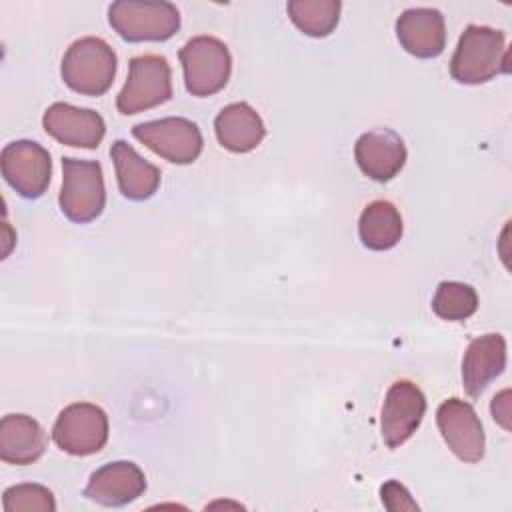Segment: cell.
<instances>
[{"mask_svg":"<svg viewBox=\"0 0 512 512\" xmlns=\"http://www.w3.org/2000/svg\"><path fill=\"white\" fill-rule=\"evenodd\" d=\"M508 72L506 38L490 26L470 24L450 60V74L460 84H482Z\"/></svg>","mask_w":512,"mask_h":512,"instance_id":"6da1fadb","label":"cell"},{"mask_svg":"<svg viewBox=\"0 0 512 512\" xmlns=\"http://www.w3.org/2000/svg\"><path fill=\"white\" fill-rule=\"evenodd\" d=\"M358 236L370 250H390L402 238V216L388 200L370 202L358 220Z\"/></svg>","mask_w":512,"mask_h":512,"instance_id":"ffe728a7","label":"cell"},{"mask_svg":"<svg viewBox=\"0 0 512 512\" xmlns=\"http://www.w3.org/2000/svg\"><path fill=\"white\" fill-rule=\"evenodd\" d=\"M118 188L128 200H148L160 186V168L144 160L128 142L116 140L110 148Z\"/></svg>","mask_w":512,"mask_h":512,"instance_id":"e0dca14e","label":"cell"},{"mask_svg":"<svg viewBox=\"0 0 512 512\" xmlns=\"http://www.w3.org/2000/svg\"><path fill=\"white\" fill-rule=\"evenodd\" d=\"M436 424L456 458L466 464H476L484 458V428L472 404L460 398L444 400L436 410Z\"/></svg>","mask_w":512,"mask_h":512,"instance_id":"30bf717a","label":"cell"},{"mask_svg":"<svg viewBox=\"0 0 512 512\" xmlns=\"http://www.w3.org/2000/svg\"><path fill=\"white\" fill-rule=\"evenodd\" d=\"M478 308V294L464 282H440L432 298V310L438 318L460 322L470 318Z\"/></svg>","mask_w":512,"mask_h":512,"instance_id":"7402d4cb","label":"cell"},{"mask_svg":"<svg viewBox=\"0 0 512 512\" xmlns=\"http://www.w3.org/2000/svg\"><path fill=\"white\" fill-rule=\"evenodd\" d=\"M172 98V70L164 56L142 54L128 64V78L116 96L120 114L130 116L160 106Z\"/></svg>","mask_w":512,"mask_h":512,"instance_id":"8992f818","label":"cell"},{"mask_svg":"<svg viewBox=\"0 0 512 512\" xmlns=\"http://www.w3.org/2000/svg\"><path fill=\"white\" fill-rule=\"evenodd\" d=\"M402 48L416 58H436L446 46L444 16L436 8H408L396 20Z\"/></svg>","mask_w":512,"mask_h":512,"instance_id":"9a60e30c","label":"cell"},{"mask_svg":"<svg viewBox=\"0 0 512 512\" xmlns=\"http://www.w3.org/2000/svg\"><path fill=\"white\" fill-rule=\"evenodd\" d=\"M58 204L62 214L76 224L96 220L106 206V188L100 162L64 156Z\"/></svg>","mask_w":512,"mask_h":512,"instance_id":"3957f363","label":"cell"},{"mask_svg":"<svg viewBox=\"0 0 512 512\" xmlns=\"http://www.w3.org/2000/svg\"><path fill=\"white\" fill-rule=\"evenodd\" d=\"M146 490V476L138 464L118 460L98 468L86 488L84 496L102 506H126L140 498Z\"/></svg>","mask_w":512,"mask_h":512,"instance_id":"5bb4252c","label":"cell"},{"mask_svg":"<svg viewBox=\"0 0 512 512\" xmlns=\"http://www.w3.org/2000/svg\"><path fill=\"white\" fill-rule=\"evenodd\" d=\"M132 136L172 164H190L204 148L200 128L192 120L180 116L140 122L132 128Z\"/></svg>","mask_w":512,"mask_h":512,"instance_id":"52a82bcc","label":"cell"},{"mask_svg":"<svg viewBox=\"0 0 512 512\" xmlns=\"http://www.w3.org/2000/svg\"><path fill=\"white\" fill-rule=\"evenodd\" d=\"M184 84L192 96H212L220 92L232 72V56L228 46L214 36H194L180 52Z\"/></svg>","mask_w":512,"mask_h":512,"instance_id":"5b68a950","label":"cell"},{"mask_svg":"<svg viewBox=\"0 0 512 512\" xmlns=\"http://www.w3.org/2000/svg\"><path fill=\"white\" fill-rule=\"evenodd\" d=\"M380 496H382V504L392 510H418L416 500L410 496V492L396 480H388L382 484L380 488Z\"/></svg>","mask_w":512,"mask_h":512,"instance_id":"cb8c5ba5","label":"cell"},{"mask_svg":"<svg viewBox=\"0 0 512 512\" xmlns=\"http://www.w3.org/2000/svg\"><path fill=\"white\" fill-rule=\"evenodd\" d=\"M2 506L6 512H54V494L42 484H16L4 490Z\"/></svg>","mask_w":512,"mask_h":512,"instance_id":"603a6c76","label":"cell"},{"mask_svg":"<svg viewBox=\"0 0 512 512\" xmlns=\"http://www.w3.org/2000/svg\"><path fill=\"white\" fill-rule=\"evenodd\" d=\"M4 180L22 198H40L50 184L52 160L44 146L34 140H14L0 152Z\"/></svg>","mask_w":512,"mask_h":512,"instance_id":"9c48e42d","label":"cell"},{"mask_svg":"<svg viewBox=\"0 0 512 512\" xmlns=\"http://www.w3.org/2000/svg\"><path fill=\"white\" fill-rule=\"evenodd\" d=\"M358 168L376 182L394 178L406 164V146L400 134L390 128H374L364 132L354 144Z\"/></svg>","mask_w":512,"mask_h":512,"instance_id":"4fadbf2b","label":"cell"},{"mask_svg":"<svg viewBox=\"0 0 512 512\" xmlns=\"http://www.w3.org/2000/svg\"><path fill=\"white\" fill-rule=\"evenodd\" d=\"M108 22L128 42H164L180 28V12L172 2L118 0L108 8Z\"/></svg>","mask_w":512,"mask_h":512,"instance_id":"277c9868","label":"cell"},{"mask_svg":"<svg viewBox=\"0 0 512 512\" xmlns=\"http://www.w3.org/2000/svg\"><path fill=\"white\" fill-rule=\"evenodd\" d=\"M508 390H502L498 396H494L492 400V416L494 420H498L506 430L510 428L508 426V414H510V408H508Z\"/></svg>","mask_w":512,"mask_h":512,"instance_id":"d4e9b609","label":"cell"},{"mask_svg":"<svg viewBox=\"0 0 512 512\" xmlns=\"http://www.w3.org/2000/svg\"><path fill=\"white\" fill-rule=\"evenodd\" d=\"M342 4L338 0H290L286 12L298 30L312 38H324L338 26Z\"/></svg>","mask_w":512,"mask_h":512,"instance_id":"44dd1931","label":"cell"},{"mask_svg":"<svg viewBox=\"0 0 512 512\" xmlns=\"http://www.w3.org/2000/svg\"><path fill=\"white\" fill-rule=\"evenodd\" d=\"M46 450L44 428L26 414H6L0 420V458L8 464L26 466Z\"/></svg>","mask_w":512,"mask_h":512,"instance_id":"ac0fdd59","label":"cell"},{"mask_svg":"<svg viewBox=\"0 0 512 512\" xmlns=\"http://www.w3.org/2000/svg\"><path fill=\"white\" fill-rule=\"evenodd\" d=\"M60 74L64 84L84 96H102L116 76L114 50L96 36H84L68 46Z\"/></svg>","mask_w":512,"mask_h":512,"instance_id":"7a4b0ae2","label":"cell"},{"mask_svg":"<svg viewBox=\"0 0 512 512\" xmlns=\"http://www.w3.org/2000/svg\"><path fill=\"white\" fill-rule=\"evenodd\" d=\"M56 446L72 456H90L104 448L108 440V416L90 402L66 406L52 428Z\"/></svg>","mask_w":512,"mask_h":512,"instance_id":"ba28073f","label":"cell"},{"mask_svg":"<svg viewBox=\"0 0 512 512\" xmlns=\"http://www.w3.org/2000/svg\"><path fill=\"white\" fill-rule=\"evenodd\" d=\"M506 368V340L502 334L474 338L462 358V384L468 396L478 398Z\"/></svg>","mask_w":512,"mask_h":512,"instance_id":"2e32d148","label":"cell"},{"mask_svg":"<svg viewBox=\"0 0 512 512\" xmlns=\"http://www.w3.org/2000/svg\"><path fill=\"white\" fill-rule=\"evenodd\" d=\"M44 130L60 144L74 148H96L106 132L104 118L90 110L68 102H54L42 116Z\"/></svg>","mask_w":512,"mask_h":512,"instance_id":"7c38bea8","label":"cell"},{"mask_svg":"<svg viewBox=\"0 0 512 512\" xmlns=\"http://www.w3.org/2000/svg\"><path fill=\"white\" fill-rule=\"evenodd\" d=\"M214 132L226 150L244 154L262 142L266 128L260 114L250 104L234 102L218 112L214 118Z\"/></svg>","mask_w":512,"mask_h":512,"instance_id":"d6986e66","label":"cell"},{"mask_svg":"<svg viewBox=\"0 0 512 512\" xmlns=\"http://www.w3.org/2000/svg\"><path fill=\"white\" fill-rule=\"evenodd\" d=\"M426 412L422 390L410 380H396L384 398L380 412L382 440L388 448L402 446L420 426Z\"/></svg>","mask_w":512,"mask_h":512,"instance_id":"8fae6325","label":"cell"}]
</instances>
